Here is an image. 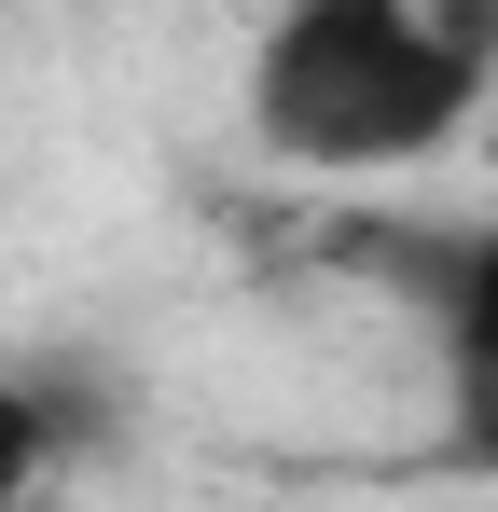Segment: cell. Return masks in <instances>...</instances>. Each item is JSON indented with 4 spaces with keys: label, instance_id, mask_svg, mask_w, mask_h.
Returning <instances> with one entry per match:
<instances>
[{
    "label": "cell",
    "instance_id": "6da1fadb",
    "mask_svg": "<svg viewBox=\"0 0 498 512\" xmlns=\"http://www.w3.org/2000/svg\"><path fill=\"white\" fill-rule=\"evenodd\" d=\"M498 0H277L249 42V139L305 180H388L485 125Z\"/></svg>",
    "mask_w": 498,
    "mask_h": 512
},
{
    "label": "cell",
    "instance_id": "7a4b0ae2",
    "mask_svg": "<svg viewBox=\"0 0 498 512\" xmlns=\"http://www.w3.org/2000/svg\"><path fill=\"white\" fill-rule=\"evenodd\" d=\"M346 263H360L388 305L429 319L457 457L498 471V222H388V236H346Z\"/></svg>",
    "mask_w": 498,
    "mask_h": 512
},
{
    "label": "cell",
    "instance_id": "3957f363",
    "mask_svg": "<svg viewBox=\"0 0 498 512\" xmlns=\"http://www.w3.org/2000/svg\"><path fill=\"white\" fill-rule=\"evenodd\" d=\"M70 416H83V388H70V374L0 360V499H14V485H42V471L70 457Z\"/></svg>",
    "mask_w": 498,
    "mask_h": 512
},
{
    "label": "cell",
    "instance_id": "277c9868",
    "mask_svg": "<svg viewBox=\"0 0 498 512\" xmlns=\"http://www.w3.org/2000/svg\"><path fill=\"white\" fill-rule=\"evenodd\" d=\"M485 167H498V125H485Z\"/></svg>",
    "mask_w": 498,
    "mask_h": 512
}]
</instances>
